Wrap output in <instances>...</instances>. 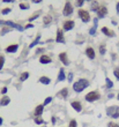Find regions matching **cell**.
Segmentation results:
<instances>
[{
  "mask_svg": "<svg viewBox=\"0 0 119 127\" xmlns=\"http://www.w3.org/2000/svg\"><path fill=\"white\" fill-rule=\"evenodd\" d=\"M40 63L43 64V65H46V64L52 63V59H51V57L47 56V54H42V56L40 57Z\"/></svg>",
  "mask_w": 119,
  "mask_h": 127,
  "instance_id": "obj_13",
  "label": "cell"
},
{
  "mask_svg": "<svg viewBox=\"0 0 119 127\" xmlns=\"http://www.w3.org/2000/svg\"><path fill=\"white\" fill-rule=\"evenodd\" d=\"M31 1H33L34 3H40L42 1H43V0H31Z\"/></svg>",
  "mask_w": 119,
  "mask_h": 127,
  "instance_id": "obj_41",
  "label": "cell"
},
{
  "mask_svg": "<svg viewBox=\"0 0 119 127\" xmlns=\"http://www.w3.org/2000/svg\"><path fill=\"white\" fill-rule=\"evenodd\" d=\"M3 65H5V56H2V54H0V70L2 69Z\"/></svg>",
  "mask_w": 119,
  "mask_h": 127,
  "instance_id": "obj_30",
  "label": "cell"
},
{
  "mask_svg": "<svg viewBox=\"0 0 119 127\" xmlns=\"http://www.w3.org/2000/svg\"><path fill=\"white\" fill-rule=\"evenodd\" d=\"M106 114L111 117L112 119H118L119 118V106L117 105H111L106 107Z\"/></svg>",
  "mask_w": 119,
  "mask_h": 127,
  "instance_id": "obj_2",
  "label": "cell"
},
{
  "mask_svg": "<svg viewBox=\"0 0 119 127\" xmlns=\"http://www.w3.org/2000/svg\"><path fill=\"white\" fill-rule=\"evenodd\" d=\"M51 21H52V16H51V15H45L43 19L44 26H49V24L51 23Z\"/></svg>",
  "mask_w": 119,
  "mask_h": 127,
  "instance_id": "obj_23",
  "label": "cell"
},
{
  "mask_svg": "<svg viewBox=\"0 0 119 127\" xmlns=\"http://www.w3.org/2000/svg\"><path fill=\"white\" fill-rule=\"evenodd\" d=\"M73 12H74V7L71 3V1H66L65 6H64V9H63L64 16H70V15L73 14Z\"/></svg>",
  "mask_w": 119,
  "mask_h": 127,
  "instance_id": "obj_6",
  "label": "cell"
},
{
  "mask_svg": "<svg viewBox=\"0 0 119 127\" xmlns=\"http://www.w3.org/2000/svg\"><path fill=\"white\" fill-rule=\"evenodd\" d=\"M17 49H19L17 44H10V45H8L5 49V51H6L7 53H15V52H17Z\"/></svg>",
  "mask_w": 119,
  "mask_h": 127,
  "instance_id": "obj_14",
  "label": "cell"
},
{
  "mask_svg": "<svg viewBox=\"0 0 119 127\" xmlns=\"http://www.w3.org/2000/svg\"><path fill=\"white\" fill-rule=\"evenodd\" d=\"M10 103V98L7 95H3L0 99V106H7L8 104Z\"/></svg>",
  "mask_w": 119,
  "mask_h": 127,
  "instance_id": "obj_17",
  "label": "cell"
},
{
  "mask_svg": "<svg viewBox=\"0 0 119 127\" xmlns=\"http://www.w3.org/2000/svg\"><path fill=\"white\" fill-rule=\"evenodd\" d=\"M99 53H101V56H104V54L106 53L105 44H99Z\"/></svg>",
  "mask_w": 119,
  "mask_h": 127,
  "instance_id": "obj_27",
  "label": "cell"
},
{
  "mask_svg": "<svg viewBox=\"0 0 119 127\" xmlns=\"http://www.w3.org/2000/svg\"><path fill=\"white\" fill-rule=\"evenodd\" d=\"M89 84H90V82L87 79H79L76 82H74L73 89H74L75 93H82L84 89H87V88L89 87Z\"/></svg>",
  "mask_w": 119,
  "mask_h": 127,
  "instance_id": "obj_1",
  "label": "cell"
},
{
  "mask_svg": "<svg viewBox=\"0 0 119 127\" xmlns=\"http://www.w3.org/2000/svg\"><path fill=\"white\" fill-rule=\"evenodd\" d=\"M105 82H106V88H112L113 87V82L110 80L109 77H106L105 79Z\"/></svg>",
  "mask_w": 119,
  "mask_h": 127,
  "instance_id": "obj_29",
  "label": "cell"
},
{
  "mask_svg": "<svg viewBox=\"0 0 119 127\" xmlns=\"http://www.w3.org/2000/svg\"><path fill=\"white\" fill-rule=\"evenodd\" d=\"M101 98V94H99L98 90H93V91H89L88 94L84 96V99L89 103H93V102H96Z\"/></svg>",
  "mask_w": 119,
  "mask_h": 127,
  "instance_id": "obj_3",
  "label": "cell"
},
{
  "mask_svg": "<svg viewBox=\"0 0 119 127\" xmlns=\"http://www.w3.org/2000/svg\"><path fill=\"white\" fill-rule=\"evenodd\" d=\"M99 7H101V5L98 3V1H93L90 5V9H91V12H97Z\"/></svg>",
  "mask_w": 119,
  "mask_h": 127,
  "instance_id": "obj_21",
  "label": "cell"
},
{
  "mask_svg": "<svg viewBox=\"0 0 119 127\" xmlns=\"http://www.w3.org/2000/svg\"><path fill=\"white\" fill-rule=\"evenodd\" d=\"M86 1H90V2H91V0H86Z\"/></svg>",
  "mask_w": 119,
  "mask_h": 127,
  "instance_id": "obj_48",
  "label": "cell"
},
{
  "mask_svg": "<svg viewBox=\"0 0 119 127\" xmlns=\"http://www.w3.org/2000/svg\"><path fill=\"white\" fill-rule=\"evenodd\" d=\"M0 26H7L8 28H14V29H17L19 31H23L24 30V28L22 27V26H20V24H17V23H14L13 21L0 20Z\"/></svg>",
  "mask_w": 119,
  "mask_h": 127,
  "instance_id": "obj_4",
  "label": "cell"
},
{
  "mask_svg": "<svg viewBox=\"0 0 119 127\" xmlns=\"http://www.w3.org/2000/svg\"><path fill=\"white\" fill-rule=\"evenodd\" d=\"M73 76H74V75H73V73H72V72H71V73L68 74V81H70V82H72V80H73Z\"/></svg>",
  "mask_w": 119,
  "mask_h": 127,
  "instance_id": "obj_39",
  "label": "cell"
},
{
  "mask_svg": "<svg viewBox=\"0 0 119 127\" xmlns=\"http://www.w3.org/2000/svg\"><path fill=\"white\" fill-rule=\"evenodd\" d=\"M96 14H97V19H104L108 15V8L105 6H101L98 10L96 12Z\"/></svg>",
  "mask_w": 119,
  "mask_h": 127,
  "instance_id": "obj_10",
  "label": "cell"
},
{
  "mask_svg": "<svg viewBox=\"0 0 119 127\" xmlns=\"http://www.w3.org/2000/svg\"><path fill=\"white\" fill-rule=\"evenodd\" d=\"M2 123H3V119L1 117H0V126H1V125H2Z\"/></svg>",
  "mask_w": 119,
  "mask_h": 127,
  "instance_id": "obj_46",
  "label": "cell"
},
{
  "mask_svg": "<svg viewBox=\"0 0 119 127\" xmlns=\"http://www.w3.org/2000/svg\"><path fill=\"white\" fill-rule=\"evenodd\" d=\"M84 1H86V0H75V6H78L79 8H81V7L83 6Z\"/></svg>",
  "mask_w": 119,
  "mask_h": 127,
  "instance_id": "obj_31",
  "label": "cell"
},
{
  "mask_svg": "<svg viewBox=\"0 0 119 127\" xmlns=\"http://www.w3.org/2000/svg\"><path fill=\"white\" fill-rule=\"evenodd\" d=\"M86 56L89 59H91V60H94L96 58V52H95V50H94V47L93 46H87V49H86Z\"/></svg>",
  "mask_w": 119,
  "mask_h": 127,
  "instance_id": "obj_11",
  "label": "cell"
},
{
  "mask_svg": "<svg viewBox=\"0 0 119 127\" xmlns=\"http://www.w3.org/2000/svg\"><path fill=\"white\" fill-rule=\"evenodd\" d=\"M40 10H37V13H34L33 15H31V16L28 19V21H29V22H33V21L35 20V19H37V17L40 16Z\"/></svg>",
  "mask_w": 119,
  "mask_h": 127,
  "instance_id": "obj_26",
  "label": "cell"
},
{
  "mask_svg": "<svg viewBox=\"0 0 119 127\" xmlns=\"http://www.w3.org/2000/svg\"><path fill=\"white\" fill-rule=\"evenodd\" d=\"M58 96H59L60 98L66 99L67 97H68V89H67V88H64V89H61V90L58 93Z\"/></svg>",
  "mask_w": 119,
  "mask_h": 127,
  "instance_id": "obj_19",
  "label": "cell"
},
{
  "mask_svg": "<svg viewBox=\"0 0 119 127\" xmlns=\"http://www.w3.org/2000/svg\"><path fill=\"white\" fill-rule=\"evenodd\" d=\"M40 83L47 86V84L51 83V79H50V77H47V76H40Z\"/></svg>",
  "mask_w": 119,
  "mask_h": 127,
  "instance_id": "obj_20",
  "label": "cell"
},
{
  "mask_svg": "<svg viewBox=\"0 0 119 127\" xmlns=\"http://www.w3.org/2000/svg\"><path fill=\"white\" fill-rule=\"evenodd\" d=\"M74 26H75L74 20L68 19V20H66V21H64L63 22V30L64 31H70V30H72L73 28H74Z\"/></svg>",
  "mask_w": 119,
  "mask_h": 127,
  "instance_id": "obj_7",
  "label": "cell"
},
{
  "mask_svg": "<svg viewBox=\"0 0 119 127\" xmlns=\"http://www.w3.org/2000/svg\"><path fill=\"white\" fill-rule=\"evenodd\" d=\"M33 27H34V24L29 23V24H27V26H26V29H29V28H33Z\"/></svg>",
  "mask_w": 119,
  "mask_h": 127,
  "instance_id": "obj_42",
  "label": "cell"
},
{
  "mask_svg": "<svg viewBox=\"0 0 119 127\" xmlns=\"http://www.w3.org/2000/svg\"><path fill=\"white\" fill-rule=\"evenodd\" d=\"M56 42L60 44H65L66 40H65V36H64V31L63 29H57V37H56Z\"/></svg>",
  "mask_w": 119,
  "mask_h": 127,
  "instance_id": "obj_8",
  "label": "cell"
},
{
  "mask_svg": "<svg viewBox=\"0 0 119 127\" xmlns=\"http://www.w3.org/2000/svg\"><path fill=\"white\" fill-rule=\"evenodd\" d=\"M66 79V74H65V69H64V67H61L59 70V74H58V79H57V81L58 82H61V81H64Z\"/></svg>",
  "mask_w": 119,
  "mask_h": 127,
  "instance_id": "obj_18",
  "label": "cell"
},
{
  "mask_svg": "<svg viewBox=\"0 0 119 127\" xmlns=\"http://www.w3.org/2000/svg\"><path fill=\"white\" fill-rule=\"evenodd\" d=\"M1 94H2V95H6L7 94V88L6 87H3L2 89H1Z\"/></svg>",
  "mask_w": 119,
  "mask_h": 127,
  "instance_id": "obj_40",
  "label": "cell"
},
{
  "mask_svg": "<svg viewBox=\"0 0 119 127\" xmlns=\"http://www.w3.org/2000/svg\"><path fill=\"white\" fill-rule=\"evenodd\" d=\"M71 105H72V107L76 112H81L82 111V104L80 103L79 100H73L72 103H71Z\"/></svg>",
  "mask_w": 119,
  "mask_h": 127,
  "instance_id": "obj_16",
  "label": "cell"
},
{
  "mask_svg": "<svg viewBox=\"0 0 119 127\" xmlns=\"http://www.w3.org/2000/svg\"><path fill=\"white\" fill-rule=\"evenodd\" d=\"M89 33H90V35H93V36H94V35H95V33H96V27H95V26H94L93 28H90Z\"/></svg>",
  "mask_w": 119,
  "mask_h": 127,
  "instance_id": "obj_38",
  "label": "cell"
},
{
  "mask_svg": "<svg viewBox=\"0 0 119 127\" xmlns=\"http://www.w3.org/2000/svg\"><path fill=\"white\" fill-rule=\"evenodd\" d=\"M40 35H37V37H36V39L34 40L33 43H31V44H30V45H29V49H33V47H34V46H36L37 44L40 43Z\"/></svg>",
  "mask_w": 119,
  "mask_h": 127,
  "instance_id": "obj_25",
  "label": "cell"
},
{
  "mask_svg": "<svg viewBox=\"0 0 119 127\" xmlns=\"http://www.w3.org/2000/svg\"><path fill=\"white\" fill-rule=\"evenodd\" d=\"M117 98H118V100H119V93H118V95H117Z\"/></svg>",
  "mask_w": 119,
  "mask_h": 127,
  "instance_id": "obj_47",
  "label": "cell"
},
{
  "mask_svg": "<svg viewBox=\"0 0 119 127\" xmlns=\"http://www.w3.org/2000/svg\"><path fill=\"white\" fill-rule=\"evenodd\" d=\"M43 112H44V105L43 104L37 105V106L35 107V110H34V114H35V117H42Z\"/></svg>",
  "mask_w": 119,
  "mask_h": 127,
  "instance_id": "obj_12",
  "label": "cell"
},
{
  "mask_svg": "<svg viewBox=\"0 0 119 127\" xmlns=\"http://www.w3.org/2000/svg\"><path fill=\"white\" fill-rule=\"evenodd\" d=\"M10 12H12V9H10L9 7H7V8H3V9L1 10V14H2V15H7V14H9Z\"/></svg>",
  "mask_w": 119,
  "mask_h": 127,
  "instance_id": "obj_32",
  "label": "cell"
},
{
  "mask_svg": "<svg viewBox=\"0 0 119 127\" xmlns=\"http://www.w3.org/2000/svg\"><path fill=\"white\" fill-rule=\"evenodd\" d=\"M52 102V97H47V98H45L44 99V103H43V105L45 106V105H47V104H50Z\"/></svg>",
  "mask_w": 119,
  "mask_h": 127,
  "instance_id": "obj_35",
  "label": "cell"
},
{
  "mask_svg": "<svg viewBox=\"0 0 119 127\" xmlns=\"http://www.w3.org/2000/svg\"><path fill=\"white\" fill-rule=\"evenodd\" d=\"M29 79V72H23V73L20 74V77H19V80L21 81V82H24L26 80H28Z\"/></svg>",
  "mask_w": 119,
  "mask_h": 127,
  "instance_id": "obj_22",
  "label": "cell"
},
{
  "mask_svg": "<svg viewBox=\"0 0 119 127\" xmlns=\"http://www.w3.org/2000/svg\"><path fill=\"white\" fill-rule=\"evenodd\" d=\"M68 127H78V123H76V119H72L70 121V126Z\"/></svg>",
  "mask_w": 119,
  "mask_h": 127,
  "instance_id": "obj_34",
  "label": "cell"
},
{
  "mask_svg": "<svg viewBox=\"0 0 119 127\" xmlns=\"http://www.w3.org/2000/svg\"><path fill=\"white\" fill-rule=\"evenodd\" d=\"M101 31H102V33H104L106 37H115V36H116V33L113 32L111 29H109L108 27H102Z\"/></svg>",
  "mask_w": 119,
  "mask_h": 127,
  "instance_id": "obj_15",
  "label": "cell"
},
{
  "mask_svg": "<svg viewBox=\"0 0 119 127\" xmlns=\"http://www.w3.org/2000/svg\"><path fill=\"white\" fill-rule=\"evenodd\" d=\"M19 7H20L21 9H29V3H26V2H20V5H19Z\"/></svg>",
  "mask_w": 119,
  "mask_h": 127,
  "instance_id": "obj_28",
  "label": "cell"
},
{
  "mask_svg": "<svg viewBox=\"0 0 119 127\" xmlns=\"http://www.w3.org/2000/svg\"><path fill=\"white\" fill-rule=\"evenodd\" d=\"M108 127H119V124L113 123V121H110V123H108Z\"/></svg>",
  "mask_w": 119,
  "mask_h": 127,
  "instance_id": "obj_36",
  "label": "cell"
},
{
  "mask_svg": "<svg viewBox=\"0 0 119 127\" xmlns=\"http://www.w3.org/2000/svg\"><path fill=\"white\" fill-rule=\"evenodd\" d=\"M15 0H2V2H14Z\"/></svg>",
  "mask_w": 119,
  "mask_h": 127,
  "instance_id": "obj_45",
  "label": "cell"
},
{
  "mask_svg": "<svg viewBox=\"0 0 119 127\" xmlns=\"http://www.w3.org/2000/svg\"><path fill=\"white\" fill-rule=\"evenodd\" d=\"M113 75H115L116 79L119 81V67H116V68L113 69Z\"/></svg>",
  "mask_w": 119,
  "mask_h": 127,
  "instance_id": "obj_33",
  "label": "cell"
},
{
  "mask_svg": "<svg viewBox=\"0 0 119 127\" xmlns=\"http://www.w3.org/2000/svg\"><path fill=\"white\" fill-rule=\"evenodd\" d=\"M116 9H117V13L119 14V1L117 2V5H116Z\"/></svg>",
  "mask_w": 119,
  "mask_h": 127,
  "instance_id": "obj_44",
  "label": "cell"
},
{
  "mask_svg": "<svg viewBox=\"0 0 119 127\" xmlns=\"http://www.w3.org/2000/svg\"><path fill=\"white\" fill-rule=\"evenodd\" d=\"M58 58H59V60L64 64V66H70L71 61H70V59H68V57H67L66 52H60L59 56H58Z\"/></svg>",
  "mask_w": 119,
  "mask_h": 127,
  "instance_id": "obj_9",
  "label": "cell"
},
{
  "mask_svg": "<svg viewBox=\"0 0 119 127\" xmlns=\"http://www.w3.org/2000/svg\"><path fill=\"white\" fill-rule=\"evenodd\" d=\"M78 15H79V17L82 20V22H84V23H88L90 21V14L88 10L80 8V9L78 10Z\"/></svg>",
  "mask_w": 119,
  "mask_h": 127,
  "instance_id": "obj_5",
  "label": "cell"
},
{
  "mask_svg": "<svg viewBox=\"0 0 119 127\" xmlns=\"http://www.w3.org/2000/svg\"><path fill=\"white\" fill-rule=\"evenodd\" d=\"M44 51H45V49L44 47H38L36 50V54H40V53H43Z\"/></svg>",
  "mask_w": 119,
  "mask_h": 127,
  "instance_id": "obj_37",
  "label": "cell"
},
{
  "mask_svg": "<svg viewBox=\"0 0 119 127\" xmlns=\"http://www.w3.org/2000/svg\"><path fill=\"white\" fill-rule=\"evenodd\" d=\"M34 123L36 125H43L45 121H44V119L42 117H35L34 118Z\"/></svg>",
  "mask_w": 119,
  "mask_h": 127,
  "instance_id": "obj_24",
  "label": "cell"
},
{
  "mask_svg": "<svg viewBox=\"0 0 119 127\" xmlns=\"http://www.w3.org/2000/svg\"><path fill=\"white\" fill-rule=\"evenodd\" d=\"M51 120H52V125H56V121H57V119L54 117H52L51 118Z\"/></svg>",
  "mask_w": 119,
  "mask_h": 127,
  "instance_id": "obj_43",
  "label": "cell"
}]
</instances>
